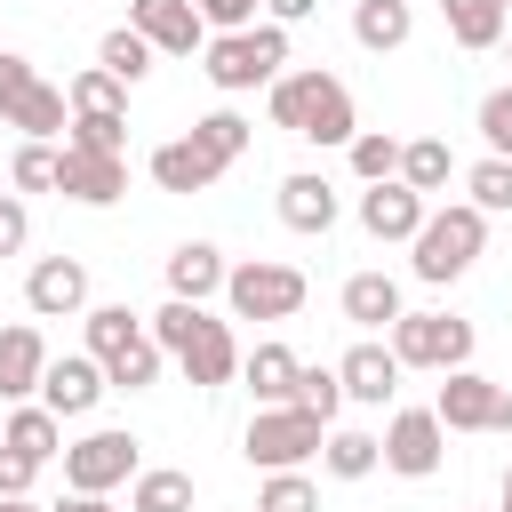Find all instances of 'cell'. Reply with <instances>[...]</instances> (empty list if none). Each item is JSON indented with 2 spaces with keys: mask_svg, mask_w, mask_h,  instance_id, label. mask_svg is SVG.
Instances as JSON below:
<instances>
[{
  "mask_svg": "<svg viewBox=\"0 0 512 512\" xmlns=\"http://www.w3.org/2000/svg\"><path fill=\"white\" fill-rule=\"evenodd\" d=\"M152 344L160 352H176V368L200 384V392H216V384H232L240 376V344H232V328L224 320H208L200 304H184V296H168L160 312H152Z\"/></svg>",
  "mask_w": 512,
  "mask_h": 512,
  "instance_id": "1",
  "label": "cell"
},
{
  "mask_svg": "<svg viewBox=\"0 0 512 512\" xmlns=\"http://www.w3.org/2000/svg\"><path fill=\"white\" fill-rule=\"evenodd\" d=\"M272 128H288V136H304V144H352L360 128H352V88L336 80V72H280L272 80Z\"/></svg>",
  "mask_w": 512,
  "mask_h": 512,
  "instance_id": "2",
  "label": "cell"
},
{
  "mask_svg": "<svg viewBox=\"0 0 512 512\" xmlns=\"http://www.w3.org/2000/svg\"><path fill=\"white\" fill-rule=\"evenodd\" d=\"M480 240H488V216L472 208V200H448V208H424V224H416V280H432V288H448V280H464L472 272V256H480Z\"/></svg>",
  "mask_w": 512,
  "mask_h": 512,
  "instance_id": "3",
  "label": "cell"
},
{
  "mask_svg": "<svg viewBox=\"0 0 512 512\" xmlns=\"http://www.w3.org/2000/svg\"><path fill=\"white\" fill-rule=\"evenodd\" d=\"M80 328H88V352H96V368H104L112 392H144L160 376V344L144 336V320L128 304H88Z\"/></svg>",
  "mask_w": 512,
  "mask_h": 512,
  "instance_id": "4",
  "label": "cell"
},
{
  "mask_svg": "<svg viewBox=\"0 0 512 512\" xmlns=\"http://www.w3.org/2000/svg\"><path fill=\"white\" fill-rule=\"evenodd\" d=\"M208 64V80L224 88V96H248V88H272L280 80V64H288V24H248V32H216L208 48H200Z\"/></svg>",
  "mask_w": 512,
  "mask_h": 512,
  "instance_id": "5",
  "label": "cell"
},
{
  "mask_svg": "<svg viewBox=\"0 0 512 512\" xmlns=\"http://www.w3.org/2000/svg\"><path fill=\"white\" fill-rule=\"evenodd\" d=\"M320 440H328V424H320L312 408L280 400V408H256V416H248L240 456H248V464H264V472H304V464L320 456Z\"/></svg>",
  "mask_w": 512,
  "mask_h": 512,
  "instance_id": "6",
  "label": "cell"
},
{
  "mask_svg": "<svg viewBox=\"0 0 512 512\" xmlns=\"http://www.w3.org/2000/svg\"><path fill=\"white\" fill-rule=\"evenodd\" d=\"M384 336L400 368H472V320L456 312H400Z\"/></svg>",
  "mask_w": 512,
  "mask_h": 512,
  "instance_id": "7",
  "label": "cell"
},
{
  "mask_svg": "<svg viewBox=\"0 0 512 512\" xmlns=\"http://www.w3.org/2000/svg\"><path fill=\"white\" fill-rule=\"evenodd\" d=\"M432 416L448 432H512V384L480 376V368H440V400Z\"/></svg>",
  "mask_w": 512,
  "mask_h": 512,
  "instance_id": "8",
  "label": "cell"
},
{
  "mask_svg": "<svg viewBox=\"0 0 512 512\" xmlns=\"http://www.w3.org/2000/svg\"><path fill=\"white\" fill-rule=\"evenodd\" d=\"M224 304H232L240 320H296V312H304V272H296V264H272V256L232 264V272H224Z\"/></svg>",
  "mask_w": 512,
  "mask_h": 512,
  "instance_id": "9",
  "label": "cell"
},
{
  "mask_svg": "<svg viewBox=\"0 0 512 512\" xmlns=\"http://www.w3.org/2000/svg\"><path fill=\"white\" fill-rule=\"evenodd\" d=\"M120 480H136V432H88L64 448V488H88V496H112Z\"/></svg>",
  "mask_w": 512,
  "mask_h": 512,
  "instance_id": "10",
  "label": "cell"
},
{
  "mask_svg": "<svg viewBox=\"0 0 512 512\" xmlns=\"http://www.w3.org/2000/svg\"><path fill=\"white\" fill-rule=\"evenodd\" d=\"M440 456H448V424H440L432 408H400V416L384 424V472H400V480H432Z\"/></svg>",
  "mask_w": 512,
  "mask_h": 512,
  "instance_id": "11",
  "label": "cell"
},
{
  "mask_svg": "<svg viewBox=\"0 0 512 512\" xmlns=\"http://www.w3.org/2000/svg\"><path fill=\"white\" fill-rule=\"evenodd\" d=\"M24 304H32V320H72V312H88V264H80V256H40V264L24 272Z\"/></svg>",
  "mask_w": 512,
  "mask_h": 512,
  "instance_id": "12",
  "label": "cell"
},
{
  "mask_svg": "<svg viewBox=\"0 0 512 512\" xmlns=\"http://www.w3.org/2000/svg\"><path fill=\"white\" fill-rule=\"evenodd\" d=\"M128 24L152 40V56H200L208 48V24L192 0H128Z\"/></svg>",
  "mask_w": 512,
  "mask_h": 512,
  "instance_id": "13",
  "label": "cell"
},
{
  "mask_svg": "<svg viewBox=\"0 0 512 512\" xmlns=\"http://www.w3.org/2000/svg\"><path fill=\"white\" fill-rule=\"evenodd\" d=\"M104 392H112V384H104L96 352H64V360L40 368V408H56V416H88Z\"/></svg>",
  "mask_w": 512,
  "mask_h": 512,
  "instance_id": "14",
  "label": "cell"
},
{
  "mask_svg": "<svg viewBox=\"0 0 512 512\" xmlns=\"http://www.w3.org/2000/svg\"><path fill=\"white\" fill-rule=\"evenodd\" d=\"M56 192L80 200V208H112V200L128 192V160H104V152H72V144H64V160H56Z\"/></svg>",
  "mask_w": 512,
  "mask_h": 512,
  "instance_id": "15",
  "label": "cell"
},
{
  "mask_svg": "<svg viewBox=\"0 0 512 512\" xmlns=\"http://www.w3.org/2000/svg\"><path fill=\"white\" fill-rule=\"evenodd\" d=\"M424 192H408L400 176H384V184H368L360 192V232L368 240H416V224H424Z\"/></svg>",
  "mask_w": 512,
  "mask_h": 512,
  "instance_id": "16",
  "label": "cell"
},
{
  "mask_svg": "<svg viewBox=\"0 0 512 512\" xmlns=\"http://www.w3.org/2000/svg\"><path fill=\"white\" fill-rule=\"evenodd\" d=\"M336 384H344V400H360V408H384V400L400 392V360H392V344L360 336V344L336 360Z\"/></svg>",
  "mask_w": 512,
  "mask_h": 512,
  "instance_id": "17",
  "label": "cell"
},
{
  "mask_svg": "<svg viewBox=\"0 0 512 512\" xmlns=\"http://www.w3.org/2000/svg\"><path fill=\"white\" fill-rule=\"evenodd\" d=\"M144 168H152V184H160V192H208V184L224 176V160H216L200 136H168V144H152V160H144Z\"/></svg>",
  "mask_w": 512,
  "mask_h": 512,
  "instance_id": "18",
  "label": "cell"
},
{
  "mask_svg": "<svg viewBox=\"0 0 512 512\" xmlns=\"http://www.w3.org/2000/svg\"><path fill=\"white\" fill-rule=\"evenodd\" d=\"M280 224L288 232H328L336 224V184L328 176H312V168H296V176H280Z\"/></svg>",
  "mask_w": 512,
  "mask_h": 512,
  "instance_id": "19",
  "label": "cell"
},
{
  "mask_svg": "<svg viewBox=\"0 0 512 512\" xmlns=\"http://www.w3.org/2000/svg\"><path fill=\"white\" fill-rule=\"evenodd\" d=\"M40 368H48L40 328H32V320L0 328V400H32V392H40Z\"/></svg>",
  "mask_w": 512,
  "mask_h": 512,
  "instance_id": "20",
  "label": "cell"
},
{
  "mask_svg": "<svg viewBox=\"0 0 512 512\" xmlns=\"http://www.w3.org/2000/svg\"><path fill=\"white\" fill-rule=\"evenodd\" d=\"M0 120L48 144V136H64V120H72V104H64V88H48V80H32V88H16V96L0 104Z\"/></svg>",
  "mask_w": 512,
  "mask_h": 512,
  "instance_id": "21",
  "label": "cell"
},
{
  "mask_svg": "<svg viewBox=\"0 0 512 512\" xmlns=\"http://www.w3.org/2000/svg\"><path fill=\"white\" fill-rule=\"evenodd\" d=\"M224 272H232V264H224L208 240H184V248L168 256V296H184V304H208V296L224 288Z\"/></svg>",
  "mask_w": 512,
  "mask_h": 512,
  "instance_id": "22",
  "label": "cell"
},
{
  "mask_svg": "<svg viewBox=\"0 0 512 512\" xmlns=\"http://www.w3.org/2000/svg\"><path fill=\"white\" fill-rule=\"evenodd\" d=\"M296 352L288 344H256V352H240V376H248V392H256V408H280V400H296Z\"/></svg>",
  "mask_w": 512,
  "mask_h": 512,
  "instance_id": "23",
  "label": "cell"
},
{
  "mask_svg": "<svg viewBox=\"0 0 512 512\" xmlns=\"http://www.w3.org/2000/svg\"><path fill=\"white\" fill-rule=\"evenodd\" d=\"M408 304H400V280H384V272H352L344 280V320L352 328H392Z\"/></svg>",
  "mask_w": 512,
  "mask_h": 512,
  "instance_id": "24",
  "label": "cell"
},
{
  "mask_svg": "<svg viewBox=\"0 0 512 512\" xmlns=\"http://www.w3.org/2000/svg\"><path fill=\"white\" fill-rule=\"evenodd\" d=\"M0 448H16V456H32V464H48V456H64V416H56V408L16 400V416H8Z\"/></svg>",
  "mask_w": 512,
  "mask_h": 512,
  "instance_id": "25",
  "label": "cell"
},
{
  "mask_svg": "<svg viewBox=\"0 0 512 512\" xmlns=\"http://www.w3.org/2000/svg\"><path fill=\"white\" fill-rule=\"evenodd\" d=\"M408 32H416V8H408V0H360V8H352V40L376 48V56L408 48Z\"/></svg>",
  "mask_w": 512,
  "mask_h": 512,
  "instance_id": "26",
  "label": "cell"
},
{
  "mask_svg": "<svg viewBox=\"0 0 512 512\" xmlns=\"http://www.w3.org/2000/svg\"><path fill=\"white\" fill-rule=\"evenodd\" d=\"M448 176H456V152H448V136H408L400 144V184L408 192H448Z\"/></svg>",
  "mask_w": 512,
  "mask_h": 512,
  "instance_id": "27",
  "label": "cell"
},
{
  "mask_svg": "<svg viewBox=\"0 0 512 512\" xmlns=\"http://www.w3.org/2000/svg\"><path fill=\"white\" fill-rule=\"evenodd\" d=\"M128 512H192V472L176 464H152L128 480Z\"/></svg>",
  "mask_w": 512,
  "mask_h": 512,
  "instance_id": "28",
  "label": "cell"
},
{
  "mask_svg": "<svg viewBox=\"0 0 512 512\" xmlns=\"http://www.w3.org/2000/svg\"><path fill=\"white\" fill-rule=\"evenodd\" d=\"M440 16H448V32H456V48H496L504 40V0H440Z\"/></svg>",
  "mask_w": 512,
  "mask_h": 512,
  "instance_id": "29",
  "label": "cell"
},
{
  "mask_svg": "<svg viewBox=\"0 0 512 512\" xmlns=\"http://www.w3.org/2000/svg\"><path fill=\"white\" fill-rule=\"evenodd\" d=\"M64 104H72V112H104V120H128V80H112L104 64H88V72H72Z\"/></svg>",
  "mask_w": 512,
  "mask_h": 512,
  "instance_id": "30",
  "label": "cell"
},
{
  "mask_svg": "<svg viewBox=\"0 0 512 512\" xmlns=\"http://www.w3.org/2000/svg\"><path fill=\"white\" fill-rule=\"evenodd\" d=\"M320 464H328L336 480H368V472L384 464V440H376V432H328V440H320Z\"/></svg>",
  "mask_w": 512,
  "mask_h": 512,
  "instance_id": "31",
  "label": "cell"
},
{
  "mask_svg": "<svg viewBox=\"0 0 512 512\" xmlns=\"http://www.w3.org/2000/svg\"><path fill=\"white\" fill-rule=\"evenodd\" d=\"M96 64H104L112 80H128V88H136V80L152 72V40H144L136 24H112V32H104V48H96Z\"/></svg>",
  "mask_w": 512,
  "mask_h": 512,
  "instance_id": "32",
  "label": "cell"
},
{
  "mask_svg": "<svg viewBox=\"0 0 512 512\" xmlns=\"http://www.w3.org/2000/svg\"><path fill=\"white\" fill-rule=\"evenodd\" d=\"M64 144H72V152H104V160H128V120H104V112H72V120H64Z\"/></svg>",
  "mask_w": 512,
  "mask_h": 512,
  "instance_id": "33",
  "label": "cell"
},
{
  "mask_svg": "<svg viewBox=\"0 0 512 512\" xmlns=\"http://www.w3.org/2000/svg\"><path fill=\"white\" fill-rule=\"evenodd\" d=\"M344 152H352V176H360V184H384V176H400V136H384V128H360Z\"/></svg>",
  "mask_w": 512,
  "mask_h": 512,
  "instance_id": "34",
  "label": "cell"
},
{
  "mask_svg": "<svg viewBox=\"0 0 512 512\" xmlns=\"http://www.w3.org/2000/svg\"><path fill=\"white\" fill-rule=\"evenodd\" d=\"M56 160H64L56 144L24 136V144H16V160H8V184H16V192H56Z\"/></svg>",
  "mask_w": 512,
  "mask_h": 512,
  "instance_id": "35",
  "label": "cell"
},
{
  "mask_svg": "<svg viewBox=\"0 0 512 512\" xmlns=\"http://www.w3.org/2000/svg\"><path fill=\"white\" fill-rule=\"evenodd\" d=\"M464 192H472V208H480V216H504V208H512V160H496V152H488V160L464 176Z\"/></svg>",
  "mask_w": 512,
  "mask_h": 512,
  "instance_id": "36",
  "label": "cell"
},
{
  "mask_svg": "<svg viewBox=\"0 0 512 512\" xmlns=\"http://www.w3.org/2000/svg\"><path fill=\"white\" fill-rule=\"evenodd\" d=\"M256 512H320V488H312L304 472H272V480L256 488Z\"/></svg>",
  "mask_w": 512,
  "mask_h": 512,
  "instance_id": "37",
  "label": "cell"
},
{
  "mask_svg": "<svg viewBox=\"0 0 512 512\" xmlns=\"http://www.w3.org/2000/svg\"><path fill=\"white\" fill-rule=\"evenodd\" d=\"M192 136H200V144H208L224 168L248 152V120H240V112H208V120H192Z\"/></svg>",
  "mask_w": 512,
  "mask_h": 512,
  "instance_id": "38",
  "label": "cell"
},
{
  "mask_svg": "<svg viewBox=\"0 0 512 512\" xmlns=\"http://www.w3.org/2000/svg\"><path fill=\"white\" fill-rule=\"evenodd\" d=\"M296 408H312L320 424H336V408H344V384H336V368H296Z\"/></svg>",
  "mask_w": 512,
  "mask_h": 512,
  "instance_id": "39",
  "label": "cell"
},
{
  "mask_svg": "<svg viewBox=\"0 0 512 512\" xmlns=\"http://www.w3.org/2000/svg\"><path fill=\"white\" fill-rule=\"evenodd\" d=\"M480 136H488L496 160H512V88H488L480 96Z\"/></svg>",
  "mask_w": 512,
  "mask_h": 512,
  "instance_id": "40",
  "label": "cell"
},
{
  "mask_svg": "<svg viewBox=\"0 0 512 512\" xmlns=\"http://www.w3.org/2000/svg\"><path fill=\"white\" fill-rule=\"evenodd\" d=\"M192 8H200L208 32H248L256 24V0H192Z\"/></svg>",
  "mask_w": 512,
  "mask_h": 512,
  "instance_id": "41",
  "label": "cell"
},
{
  "mask_svg": "<svg viewBox=\"0 0 512 512\" xmlns=\"http://www.w3.org/2000/svg\"><path fill=\"white\" fill-rule=\"evenodd\" d=\"M32 240V216H24V200L16 192H0V256H16Z\"/></svg>",
  "mask_w": 512,
  "mask_h": 512,
  "instance_id": "42",
  "label": "cell"
},
{
  "mask_svg": "<svg viewBox=\"0 0 512 512\" xmlns=\"http://www.w3.org/2000/svg\"><path fill=\"white\" fill-rule=\"evenodd\" d=\"M32 472H40L32 456H16V448H0V496H24V488H32Z\"/></svg>",
  "mask_w": 512,
  "mask_h": 512,
  "instance_id": "43",
  "label": "cell"
},
{
  "mask_svg": "<svg viewBox=\"0 0 512 512\" xmlns=\"http://www.w3.org/2000/svg\"><path fill=\"white\" fill-rule=\"evenodd\" d=\"M32 80H40V72H32L24 56H8V48H0V104H8L16 88H32Z\"/></svg>",
  "mask_w": 512,
  "mask_h": 512,
  "instance_id": "44",
  "label": "cell"
},
{
  "mask_svg": "<svg viewBox=\"0 0 512 512\" xmlns=\"http://www.w3.org/2000/svg\"><path fill=\"white\" fill-rule=\"evenodd\" d=\"M264 8H272V24H304L320 0H264Z\"/></svg>",
  "mask_w": 512,
  "mask_h": 512,
  "instance_id": "45",
  "label": "cell"
},
{
  "mask_svg": "<svg viewBox=\"0 0 512 512\" xmlns=\"http://www.w3.org/2000/svg\"><path fill=\"white\" fill-rule=\"evenodd\" d=\"M56 512H112V504H104V496H88V488H72V496H64Z\"/></svg>",
  "mask_w": 512,
  "mask_h": 512,
  "instance_id": "46",
  "label": "cell"
},
{
  "mask_svg": "<svg viewBox=\"0 0 512 512\" xmlns=\"http://www.w3.org/2000/svg\"><path fill=\"white\" fill-rule=\"evenodd\" d=\"M0 512H40V504L32 496H0Z\"/></svg>",
  "mask_w": 512,
  "mask_h": 512,
  "instance_id": "47",
  "label": "cell"
},
{
  "mask_svg": "<svg viewBox=\"0 0 512 512\" xmlns=\"http://www.w3.org/2000/svg\"><path fill=\"white\" fill-rule=\"evenodd\" d=\"M504 512H512V464H504Z\"/></svg>",
  "mask_w": 512,
  "mask_h": 512,
  "instance_id": "48",
  "label": "cell"
},
{
  "mask_svg": "<svg viewBox=\"0 0 512 512\" xmlns=\"http://www.w3.org/2000/svg\"><path fill=\"white\" fill-rule=\"evenodd\" d=\"M504 16H512V0H504Z\"/></svg>",
  "mask_w": 512,
  "mask_h": 512,
  "instance_id": "49",
  "label": "cell"
}]
</instances>
